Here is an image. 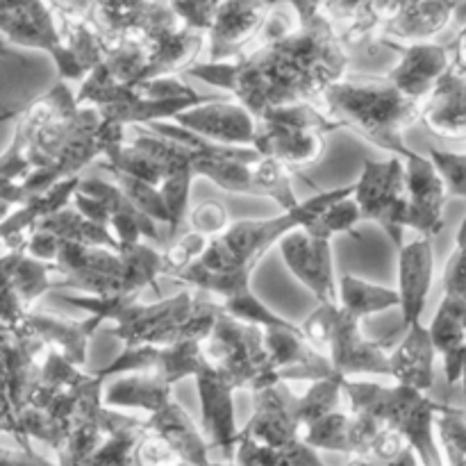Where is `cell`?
I'll return each mask as SVG.
<instances>
[{
    "mask_svg": "<svg viewBox=\"0 0 466 466\" xmlns=\"http://www.w3.org/2000/svg\"><path fill=\"white\" fill-rule=\"evenodd\" d=\"M437 435L444 449L446 466H466V410L437 417Z\"/></svg>",
    "mask_w": 466,
    "mask_h": 466,
    "instance_id": "43",
    "label": "cell"
},
{
    "mask_svg": "<svg viewBox=\"0 0 466 466\" xmlns=\"http://www.w3.org/2000/svg\"><path fill=\"white\" fill-rule=\"evenodd\" d=\"M253 400L255 412L239 431V440H250L273 449H285L303 440L291 412L289 396L282 394L278 387H268L259 394H253Z\"/></svg>",
    "mask_w": 466,
    "mask_h": 466,
    "instance_id": "29",
    "label": "cell"
},
{
    "mask_svg": "<svg viewBox=\"0 0 466 466\" xmlns=\"http://www.w3.org/2000/svg\"><path fill=\"white\" fill-rule=\"evenodd\" d=\"M344 394L350 412L367 414L382 428L396 431L414 451L423 466H446L437 446V417L453 412L451 405L435 403L426 391L396 382V387H380L376 382H358L344 378Z\"/></svg>",
    "mask_w": 466,
    "mask_h": 466,
    "instance_id": "8",
    "label": "cell"
},
{
    "mask_svg": "<svg viewBox=\"0 0 466 466\" xmlns=\"http://www.w3.org/2000/svg\"><path fill=\"white\" fill-rule=\"evenodd\" d=\"M212 239L198 235V232H189V235L180 237L177 241H173L167 250H164V276H171L176 280L185 268H189L191 264L198 262L205 255V250L209 248Z\"/></svg>",
    "mask_w": 466,
    "mask_h": 466,
    "instance_id": "44",
    "label": "cell"
},
{
    "mask_svg": "<svg viewBox=\"0 0 466 466\" xmlns=\"http://www.w3.org/2000/svg\"><path fill=\"white\" fill-rule=\"evenodd\" d=\"M349 55L332 23L317 14L308 25L248 50L235 62H198L187 76L235 96L255 118L273 107L323 98L344 77Z\"/></svg>",
    "mask_w": 466,
    "mask_h": 466,
    "instance_id": "2",
    "label": "cell"
},
{
    "mask_svg": "<svg viewBox=\"0 0 466 466\" xmlns=\"http://www.w3.org/2000/svg\"><path fill=\"white\" fill-rule=\"evenodd\" d=\"M423 126L444 139L466 141V77L451 68L423 103Z\"/></svg>",
    "mask_w": 466,
    "mask_h": 466,
    "instance_id": "34",
    "label": "cell"
},
{
    "mask_svg": "<svg viewBox=\"0 0 466 466\" xmlns=\"http://www.w3.org/2000/svg\"><path fill=\"white\" fill-rule=\"evenodd\" d=\"M0 460H3V466H59L50 460H46L44 455L35 453V449H25V446H3L0 451Z\"/></svg>",
    "mask_w": 466,
    "mask_h": 466,
    "instance_id": "49",
    "label": "cell"
},
{
    "mask_svg": "<svg viewBox=\"0 0 466 466\" xmlns=\"http://www.w3.org/2000/svg\"><path fill=\"white\" fill-rule=\"evenodd\" d=\"M73 208L103 228H114L121 248H135L144 244L141 237L159 241L157 221L141 212L116 182H105L100 177H85L73 196Z\"/></svg>",
    "mask_w": 466,
    "mask_h": 466,
    "instance_id": "15",
    "label": "cell"
},
{
    "mask_svg": "<svg viewBox=\"0 0 466 466\" xmlns=\"http://www.w3.org/2000/svg\"><path fill=\"white\" fill-rule=\"evenodd\" d=\"M203 349L209 362L230 373L239 390L259 394L282 382L264 341V328L223 314Z\"/></svg>",
    "mask_w": 466,
    "mask_h": 466,
    "instance_id": "12",
    "label": "cell"
},
{
    "mask_svg": "<svg viewBox=\"0 0 466 466\" xmlns=\"http://www.w3.org/2000/svg\"><path fill=\"white\" fill-rule=\"evenodd\" d=\"M53 264L59 273L57 289H77L98 299L141 294L146 287L157 291V276L164 273V253L139 244L112 250L103 246L64 244Z\"/></svg>",
    "mask_w": 466,
    "mask_h": 466,
    "instance_id": "6",
    "label": "cell"
},
{
    "mask_svg": "<svg viewBox=\"0 0 466 466\" xmlns=\"http://www.w3.org/2000/svg\"><path fill=\"white\" fill-rule=\"evenodd\" d=\"M462 382H464V399H466V358H464V376H462Z\"/></svg>",
    "mask_w": 466,
    "mask_h": 466,
    "instance_id": "53",
    "label": "cell"
},
{
    "mask_svg": "<svg viewBox=\"0 0 466 466\" xmlns=\"http://www.w3.org/2000/svg\"><path fill=\"white\" fill-rule=\"evenodd\" d=\"M194 380L200 396V423L209 449L221 451L223 458L232 462L239 446V428L235 419V391H239V387L230 373L217 364H209Z\"/></svg>",
    "mask_w": 466,
    "mask_h": 466,
    "instance_id": "18",
    "label": "cell"
},
{
    "mask_svg": "<svg viewBox=\"0 0 466 466\" xmlns=\"http://www.w3.org/2000/svg\"><path fill=\"white\" fill-rule=\"evenodd\" d=\"M369 462H371V460H369ZM371 464L373 466H423L421 460H419L417 451H414L410 444L405 446V449L400 451V453L396 455V458L385 460V462H371Z\"/></svg>",
    "mask_w": 466,
    "mask_h": 466,
    "instance_id": "51",
    "label": "cell"
},
{
    "mask_svg": "<svg viewBox=\"0 0 466 466\" xmlns=\"http://www.w3.org/2000/svg\"><path fill=\"white\" fill-rule=\"evenodd\" d=\"M464 0H410L399 16L382 25L380 39L426 44L455 18Z\"/></svg>",
    "mask_w": 466,
    "mask_h": 466,
    "instance_id": "30",
    "label": "cell"
},
{
    "mask_svg": "<svg viewBox=\"0 0 466 466\" xmlns=\"http://www.w3.org/2000/svg\"><path fill=\"white\" fill-rule=\"evenodd\" d=\"M176 123L209 141L241 148H253L258 135V118L241 103L226 98L187 109L177 114Z\"/></svg>",
    "mask_w": 466,
    "mask_h": 466,
    "instance_id": "25",
    "label": "cell"
},
{
    "mask_svg": "<svg viewBox=\"0 0 466 466\" xmlns=\"http://www.w3.org/2000/svg\"><path fill=\"white\" fill-rule=\"evenodd\" d=\"M235 462L239 466H328L319 458V451L305 444L303 440L285 449L239 440Z\"/></svg>",
    "mask_w": 466,
    "mask_h": 466,
    "instance_id": "39",
    "label": "cell"
},
{
    "mask_svg": "<svg viewBox=\"0 0 466 466\" xmlns=\"http://www.w3.org/2000/svg\"><path fill=\"white\" fill-rule=\"evenodd\" d=\"M150 132L167 139H176L185 144L191 153L196 176H203L212 180L221 189L232 194L258 196L255 187V167L259 164L262 155L255 148H241V146H223L217 141H209L177 123L155 121L148 123Z\"/></svg>",
    "mask_w": 466,
    "mask_h": 466,
    "instance_id": "13",
    "label": "cell"
},
{
    "mask_svg": "<svg viewBox=\"0 0 466 466\" xmlns=\"http://www.w3.org/2000/svg\"><path fill=\"white\" fill-rule=\"evenodd\" d=\"M212 466H239L237 462H212Z\"/></svg>",
    "mask_w": 466,
    "mask_h": 466,
    "instance_id": "52",
    "label": "cell"
},
{
    "mask_svg": "<svg viewBox=\"0 0 466 466\" xmlns=\"http://www.w3.org/2000/svg\"><path fill=\"white\" fill-rule=\"evenodd\" d=\"M353 198L360 205L362 221H376L396 248H403V232L408 228V177L403 159H364Z\"/></svg>",
    "mask_w": 466,
    "mask_h": 466,
    "instance_id": "14",
    "label": "cell"
},
{
    "mask_svg": "<svg viewBox=\"0 0 466 466\" xmlns=\"http://www.w3.org/2000/svg\"><path fill=\"white\" fill-rule=\"evenodd\" d=\"M209 360L205 355L203 341H182L176 346H132L123 349L114 362L105 369L94 371L96 376L107 380V378L118 376V373H155L168 385L185 380V378H196L209 367Z\"/></svg>",
    "mask_w": 466,
    "mask_h": 466,
    "instance_id": "17",
    "label": "cell"
},
{
    "mask_svg": "<svg viewBox=\"0 0 466 466\" xmlns=\"http://www.w3.org/2000/svg\"><path fill=\"white\" fill-rule=\"evenodd\" d=\"M350 196H355V185L337 187V189L319 191L317 196L303 200L299 208L289 209V212H282L280 217L258 218V221L248 218V221L232 223L221 237L212 239L209 248L205 250V255L196 264L205 268L235 267L253 276L259 259L267 255V250L273 244H280L282 237L299 230V228H305L323 209L339 203V200L350 198Z\"/></svg>",
    "mask_w": 466,
    "mask_h": 466,
    "instance_id": "9",
    "label": "cell"
},
{
    "mask_svg": "<svg viewBox=\"0 0 466 466\" xmlns=\"http://www.w3.org/2000/svg\"><path fill=\"white\" fill-rule=\"evenodd\" d=\"M435 273V248L431 237L405 244L399 250V294L403 326L412 328L421 321Z\"/></svg>",
    "mask_w": 466,
    "mask_h": 466,
    "instance_id": "28",
    "label": "cell"
},
{
    "mask_svg": "<svg viewBox=\"0 0 466 466\" xmlns=\"http://www.w3.org/2000/svg\"><path fill=\"white\" fill-rule=\"evenodd\" d=\"M103 323L105 319L96 317V314H91L85 321H64V319L30 309L14 326H9L7 330H12L14 335H25L32 337V339H39L46 349L62 353L71 364L85 367L89 339Z\"/></svg>",
    "mask_w": 466,
    "mask_h": 466,
    "instance_id": "26",
    "label": "cell"
},
{
    "mask_svg": "<svg viewBox=\"0 0 466 466\" xmlns=\"http://www.w3.org/2000/svg\"><path fill=\"white\" fill-rule=\"evenodd\" d=\"M358 221H362V214H360V205L350 196V198H344L323 209L314 221L305 226V230L314 237H326V239H335L337 235L358 237V232H355Z\"/></svg>",
    "mask_w": 466,
    "mask_h": 466,
    "instance_id": "42",
    "label": "cell"
},
{
    "mask_svg": "<svg viewBox=\"0 0 466 466\" xmlns=\"http://www.w3.org/2000/svg\"><path fill=\"white\" fill-rule=\"evenodd\" d=\"M64 244H85V246H103V248L123 250L116 235L109 232V228L98 226L76 208H66L53 217L44 218L32 230L27 241V253L44 262H53L57 248Z\"/></svg>",
    "mask_w": 466,
    "mask_h": 466,
    "instance_id": "23",
    "label": "cell"
},
{
    "mask_svg": "<svg viewBox=\"0 0 466 466\" xmlns=\"http://www.w3.org/2000/svg\"><path fill=\"white\" fill-rule=\"evenodd\" d=\"M3 285L12 287L27 312L46 291H55L59 287L57 267L53 262L32 258L27 248L3 253Z\"/></svg>",
    "mask_w": 466,
    "mask_h": 466,
    "instance_id": "36",
    "label": "cell"
},
{
    "mask_svg": "<svg viewBox=\"0 0 466 466\" xmlns=\"http://www.w3.org/2000/svg\"><path fill=\"white\" fill-rule=\"evenodd\" d=\"M326 114L349 130L358 132L378 148L391 150L400 159L414 157L403 132L423 118V103L405 96L390 80H339L323 94Z\"/></svg>",
    "mask_w": 466,
    "mask_h": 466,
    "instance_id": "5",
    "label": "cell"
},
{
    "mask_svg": "<svg viewBox=\"0 0 466 466\" xmlns=\"http://www.w3.org/2000/svg\"><path fill=\"white\" fill-rule=\"evenodd\" d=\"M3 417H16L30 400L32 391L41 380V367L36 360L48 353L39 339L14 335L3 328Z\"/></svg>",
    "mask_w": 466,
    "mask_h": 466,
    "instance_id": "24",
    "label": "cell"
},
{
    "mask_svg": "<svg viewBox=\"0 0 466 466\" xmlns=\"http://www.w3.org/2000/svg\"><path fill=\"white\" fill-rule=\"evenodd\" d=\"M403 162L408 177V228L432 239L444 230V208L449 198L446 182L431 157L417 153Z\"/></svg>",
    "mask_w": 466,
    "mask_h": 466,
    "instance_id": "22",
    "label": "cell"
},
{
    "mask_svg": "<svg viewBox=\"0 0 466 466\" xmlns=\"http://www.w3.org/2000/svg\"><path fill=\"white\" fill-rule=\"evenodd\" d=\"M282 259L287 268L317 296L319 305L339 303V285L332 268V239L309 235L305 228L282 237Z\"/></svg>",
    "mask_w": 466,
    "mask_h": 466,
    "instance_id": "20",
    "label": "cell"
},
{
    "mask_svg": "<svg viewBox=\"0 0 466 466\" xmlns=\"http://www.w3.org/2000/svg\"><path fill=\"white\" fill-rule=\"evenodd\" d=\"M280 3L285 0H223L208 32L209 62H235Z\"/></svg>",
    "mask_w": 466,
    "mask_h": 466,
    "instance_id": "19",
    "label": "cell"
},
{
    "mask_svg": "<svg viewBox=\"0 0 466 466\" xmlns=\"http://www.w3.org/2000/svg\"><path fill=\"white\" fill-rule=\"evenodd\" d=\"M437 353L444 358L446 382L451 387L462 380L466 358V300L444 296L431 323Z\"/></svg>",
    "mask_w": 466,
    "mask_h": 466,
    "instance_id": "35",
    "label": "cell"
},
{
    "mask_svg": "<svg viewBox=\"0 0 466 466\" xmlns=\"http://www.w3.org/2000/svg\"><path fill=\"white\" fill-rule=\"evenodd\" d=\"M341 396H344V376L312 382L308 394L300 396V399L289 396L291 412H294L296 426L300 428V437H303V432L309 431L314 423L326 419L328 414L339 412Z\"/></svg>",
    "mask_w": 466,
    "mask_h": 466,
    "instance_id": "38",
    "label": "cell"
},
{
    "mask_svg": "<svg viewBox=\"0 0 466 466\" xmlns=\"http://www.w3.org/2000/svg\"><path fill=\"white\" fill-rule=\"evenodd\" d=\"M255 187L258 196L271 198L280 205L285 212L299 208L294 189H291V168L276 157H262L255 167Z\"/></svg>",
    "mask_w": 466,
    "mask_h": 466,
    "instance_id": "41",
    "label": "cell"
},
{
    "mask_svg": "<svg viewBox=\"0 0 466 466\" xmlns=\"http://www.w3.org/2000/svg\"><path fill=\"white\" fill-rule=\"evenodd\" d=\"M146 432H148L146 419L123 417L112 435L89 458H85L82 462H66L59 466H137L135 449Z\"/></svg>",
    "mask_w": 466,
    "mask_h": 466,
    "instance_id": "37",
    "label": "cell"
},
{
    "mask_svg": "<svg viewBox=\"0 0 466 466\" xmlns=\"http://www.w3.org/2000/svg\"><path fill=\"white\" fill-rule=\"evenodd\" d=\"M355 314L341 308L339 303L319 305L303 321V332L312 346L330 358L337 371L344 378L358 373L391 378V362L387 346L390 339H369L360 330Z\"/></svg>",
    "mask_w": 466,
    "mask_h": 466,
    "instance_id": "11",
    "label": "cell"
},
{
    "mask_svg": "<svg viewBox=\"0 0 466 466\" xmlns=\"http://www.w3.org/2000/svg\"><path fill=\"white\" fill-rule=\"evenodd\" d=\"M103 382L94 371H80L62 353L48 350L39 385L23 412L3 417V432L25 449H30V440H39L59 453L77 426L105 417Z\"/></svg>",
    "mask_w": 466,
    "mask_h": 466,
    "instance_id": "3",
    "label": "cell"
},
{
    "mask_svg": "<svg viewBox=\"0 0 466 466\" xmlns=\"http://www.w3.org/2000/svg\"><path fill=\"white\" fill-rule=\"evenodd\" d=\"M80 182V176L68 177V180L59 182V185H55L53 189L46 191V194L30 198L14 214L5 217L3 226H0L3 253H9V250L16 248H27V241H30V235L32 230H35L36 223L53 217V214L62 212V209H66L68 205L73 203V196H76Z\"/></svg>",
    "mask_w": 466,
    "mask_h": 466,
    "instance_id": "31",
    "label": "cell"
},
{
    "mask_svg": "<svg viewBox=\"0 0 466 466\" xmlns=\"http://www.w3.org/2000/svg\"><path fill=\"white\" fill-rule=\"evenodd\" d=\"M253 148L262 157H276L285 162L291 171L312 167L326 153V135L321 132H300L276 126L268 121H258Z\"/></svg>",
    "mask_w": 466,
    "mask_h": 466,
    "instance_id": "32",
    "label": "cell"
},
{
    "mask_svg": "<svg viewBox=\"0 0 466 466\" xmlns=\"http://www.w3.org/2000/svg\"><path fill=\"white\" fill-rule=\"evenodd\" d=\"M441 282H444V296L466 300V217L458 230L455 250L451 253L449 262H446Z\"/></svg>",
    "mask_w": 466,
    "mask_h": 466,
    "instance_id": "46",
    "label": "cell"
},
{
    "mask_svg": "<svg viewBox=\"0 0 466 466\" xmlns=\"http://www.w3.org/2000/svg\"><path fill=\"white\" fill-rule=\"evenodd\" d=\"M264 341L271 350V358L276 362L280 380H308L319 382L328 378H339L335 364L330 362L326 353L312 346L305 337L303 328H267Z\"/></svg>",
    "mask_w": 466,
    "mask_h": 466,
    "instance_id": "27",
    "label": "cell"
},
{
    "mask_svg": "<svg viewBox=\"0 0 466 466\" xmlns=\"http://www.w3.org/2000/svg\"><path fill=\"white\" fill-rule=\"evenodd\" d=\"M137 466H185V458L155 432H146L135 449Z\"/></svg>",
    "mask_w": 466,
    "mask_h": 466,
    "instance_id": "47",
    "label": "cell"
},
{
    "mask_svg": "<svg viewBox=\"0 0 466 466\" xmlns=\"http://www.w3.org/2000/svg\"><path fill=\"white\" fill-rule=\"evenodd\" d=\"M428 157L444 177L451 198H466V153H451V150H428Z\"/></svg>",
    "mask_w": 466,
    "mask_h": 466,
    "instance_id": "45",
    "label": "cell"
},
{
    "mask_svg": "<svg viewBox=\"0 0 466 466\" xmlns=\"http://www.w3.org/2000/svg\"><path fill=\"white\" fill-rule=\"evenodd\" d=\"M339 305L358 319H364L376 312L400 308V294L387 287L364 282L355 276H344L339 280Z\"/></svg>",
    "mask_w": 466,
    "mask_h": 466,
    "instance_id": "40",
    "label": "cell"
},
{
    "mask_svg": "<svg viewBox=\"0 0 466 466\" xmlns=\"http://www.w3.org/2000/svg\"><path fill=\"white\" fill-rule=\"evenodd\" d=\"M76 98L80 105L98 109L105 121L135 127L176 118L187 109L221 100V96H200L182 80L167 76L132 86H107L85 80Z\"/></svg>",
    "mask_w": 466,
    "mask_h": 466,
    "instance_id": "10",
    "label": "cell"
},
{
    "mask_svg": "<svg viewBox=\"0 0 466 466\" xmlns=\"http://www.w3.org/2000/svg\"><path fill=\"white\" fill-rule=\"evenodd\" d=\"M378 44L387 46L400 55V62L387 73V80L414 100L431 98L441 77L453 68L449 46L431 44V41H426V44H399V41L390 39H380Z\"/></svg>",
    "mask_w": 466,
    "mask_h": 466,
    "instance_id": "21",
    "label": "cell"
},
{
    "mask_svg": "<svg viewBox=\"0 0 466 466\" xmlns=\"http://www.w3.org/2000/svg\"><path fill=\"white\" fill-rule=\"evenodd\" d=\"M57 14L46 0H3L5 39L25 48L46 50L57 64L62 80H82L80 66L64 41Z\"/></svg>",
    "mask_w": 466,
    "mask_h": 466,
    "instance_id": "16",
    "label": "cell"
},
{
    "mask_svg": "<svg viewBox=\"0 0 466 466\" xmlns=\"http://www.w3.org/2000/svg\"><path fill=\"white\" fill-rule=\"evenodd\" d=\"M451 57H453V68L460 76L466 77V25L458 32L453 41L449 44Z\"/></svg>",
    "mask_w": 466,
    "mask_h": 466,
    "instance_id": "50",
    "label": "cell"
},
{
    "mask_svg": "<svg viewBox=\"0 0 466 466\" xmlns=\"http://www.w3.org/2000/svg\"><path fill=\"white\" fill-rule=\"evenodd\" d=\"M103 168L112 176L123 173L162 191L171 212L168 237H176L187 217L191 182L196 177L191 153L185 144L155 135L146 130V126H135L132 139L107 153Z\"/></svg>",
    "mask_w": 466,
    "mask_h": 466,
    "instance_id": "7",
    "label": "cell"
},
{
    "mask_svg": "<svg viewBox=\"0 0 466 466\" xmlns=\"http://www.w3.org/2000/svg\"><path fill=\"white\" fill-rule=\"evenodd\" d=\"M435 358L437 349L431 328L421 326V321L414 323L412 328H408L405 339L390 353L391 378L399 385L431 391L435 385Z\"/></svg>",
    "mask_w": 466,
    "mask_h": 466,
    "instance_id": "33",
    "label": "cell"
},
{
    "mask_svg": "<svg viewBox=\"0 0 466 466\" xmlns=\"http://www.w3.org/2000/svg\"><path fill=\"white\" fill-rule=\"evenodd\" d=\"M64 303L103 317L109 335L132 346H176L182 341H208L226 308L221 303L200 299L194 291H182L157 303H141L139 294L112 296H62Z\"/></svg>",
    "mask_w": 466,
    "mask_h": 466,
    "instance_id": "4",
    "label": "cell"
},
{
    "mask_svg": "<svg viewBox=\"0 0 466 466\" xmlns=\"http://www.w3.org/2000/svg\"><path fill=\"white\" fill-rule=\"evenodd\" d=\"M189 218L194 232L208 237V239H217V237H221L223 232L232 226L226 205L218 203V200H205V203H198L191 209Z\"/></svg>",
    "mask_w": 466,
    "mask_h": 466,
    "instance_id": "48",
    "label": "cell"
},
{
    "mask_svg": "<svg viewBox=\"0 0 466 466\" xmlns=\"http://www.w3.org/2000/svg\"><path fill=\"white\" fill-rule=\"evenodd\" d=\"M127 127L105 121L89 105H80L59 80L18 116L12 141L0 157L3 218L12 205H25L77 173L96 157L126 144Z\"/></svg>",
    "mask_w": 466,
    "mask_h": 466,
    "instance_id": "1",
    "label": "cell"
}]
</instances>
